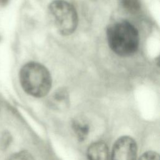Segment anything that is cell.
Returning <instances> with one entry per match:
<instances>
[{"mask_svg":"<svg viewBox=\"0 0 160 160\" xmlns=\"http://www.w3.org/2000/svg\"><path fill=\"white\" fill-rule=\"evenodd\" d=\"M106 36L109 48L120 56H131L138 49L139 32L128 21H122L109 25L106 30Z\"/></svg>","mask_w":160,"mask_h":160,"instance_id":"cell-1","label":"cell"},{"mask_svg":"<svg viewBox=\"0 0 160 160\" xmlns=\"http://www.w3.org/2000/svg\"><path fill=\"white\" fill-rule=\"evenodd\" d=\"M19 81L23 90L36 98L46 96L52 84L49 71L43 65L36 62H29L21 68Z\"/></svg>","mask_w":160,"mask_h":160,"instance_id":"cell-2","label":"cell"},{"mask_svg":"<svg viewBox=\"0 0 160 160\" xmlns=\"http://www.w3.org/2000/svg\"><path fill=\"white\" fill-rule=\"evenodd\" d=\"M49 11L60 34L69 35L74 32L78 24L74 7L64 0H55L49 6Z\"/></svg>","mask_w":160,"mask_h":160,"instance_id":"cell-3","label":"cell"},{"mask_svg":"<svg viewBox=\"0 0 160 160\" xmlns=\"http://www.w3.org/2000/svg\"><path fill=\"white\" fill-rule=\"evenodd\" d=\"M137 146L134 140L129 136H122L114 143L111 160H136Z\"/></svg>","mask_w":160,"mask_h":160,"instance_id":"cell-4","label":"cell"},{"mask_svg":"<svg viewBox=\"0 0 160 160\" xmlns=\"http://www.w3.org/2000/svg\"><path fill=\"white\" fill-rule=\"evenodd\" d=\"M88 156L89 160H109L108 146L103 142H96L88 149Z\"/></svg>","mask_w":160,"mask_h":160,"instance_id":"cell-5","label":"cell"},{"mask_svg":"<svg viewBox=\"0 0 160 160\" xmlns=\"http://www.w3.org/2000/svg\"><path fill=\"white\" fill-rule=\"evenodd\" d=\"M52 105L56 108H64L68 103V94L65 89H60L52 94L51 99Z\"/></svg>","mask_w":160,"mask_h":160,"instance_id":"cell-6","label":"cell"},{"mask_svg":"<svg viewBox=\"0 0 160 160\" xmlns=\"http://www.w3.org/2000/svg\"><path fill=\"white\" fill-rule=\"evenodd\" d=\"M72 128L78 139L81 141L86 139L89 132V126L83 119L73 121Z\"/></svg>","mask_w":160,"mask_h":160,"instance_id":"cell-7","label":"cell"},{"mask_svg":"<svg viewBox=\"0 0 160 160\" xmlns=\"http://www.w3.org/2000/svg\"><path fill=\"white\" fill-rule=\"evenodd\" d=\"M122 7L129 12H136L140 7L139 0H119Z\"/></svg>","mask_w":160,"mask_h":160,"instance_id":"cell-8","label":"cell"},{"mask_svg":"<svg viewBox=\"0 0 160 160\" xmlns=\"http://www.w3.org/2000/svg\"><path fill=\"white\" fill-rule=\"evenodd\" d=\"M7 160H34V159L28 152L22 151L12 154Z\"/></svg>","mask_w":160,"mask_h":160,"instance_id":"cell-9","label":"cell"},{"mask_svg":"<svg viewBox=\"0 0 160 160\" xmlns=\"http://www.w3.org/2000/svg\"><path fill=\"white\" fill-rule=\"evenodd\" d=\"M139 160H160L159 154L154 151H148L144 153Z\"/></svg>","mask_w":160,"mask_h":160,"instance_id":"cell-10","label":"cell"},{"mask_svg":"<svg viewBox=\"0 0 160 160\" xmlns=\"http://www.w3.org/2000/svg\"><path fill=\"white\" fill-rule=\"evenodd\" d=\"M11 140V135L9 134H8V132H5L4 134H3L2 136V138L1 140V145L2 146V147H5L6 148L10 143Z\"/></svg>","mask_w":160,"mask_h":160,"instance_id":"cell-11","label":"cell"},{"mask_svg":"<svg viewBox=\"0 0 160 160\" xmlns=\"http://www.w3.org/2000/svg\"><path fill=\"white\" fill-rule=\"evenodd\" d=\"M9 1V0H0V4L1 6H5L8 3Z\"/></svg>","mask_w":160,"mask_h":160,"instance_id":"cell-12","label":"cell"}]
</instances>
